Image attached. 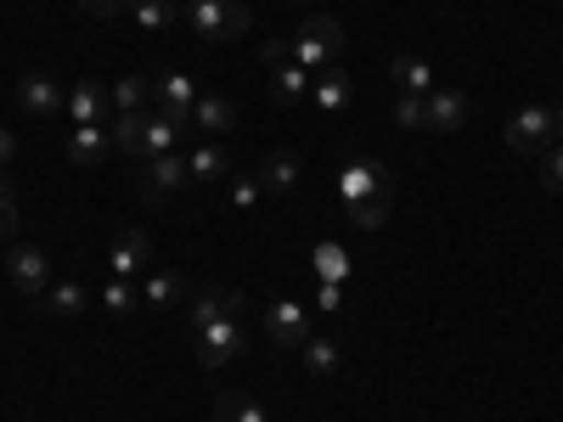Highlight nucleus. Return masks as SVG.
Masks as SVG:
<instances>
[{
	"label": "nucleus",
	"instance_id": "obj_1",
	"mask_svg": "<svg viewBox=\"0 0 563 422\" xmlns=\"http://www.w3.org/2000/svg\"><path fill=\"white\" fill-rule=\"evenodd\" d=\"M339 203L350 209V220H355L361 231H378V225L389 220V203H395V180H389V169H384L378 158H355V164H344V175H339Z\"/></svg>",
	"mask_w": 563,
	"mask_h": 422
},
{
	"label": "nucleus",
	"instance_id": "obj_2",
	"mask_svg": "<svg viewBox=\"0 0 563 422\" xmlns=\"http://www.w3.org/2000/svg\"><path fill=\"white\" fill-rule=\"evenodd\" d=\"M180 135H186V124H175V119H164V113H153V108H147V113H119V119H113V147L130 153V158L175 153Z\"/></svg>",
	"mask_w": 563,
	"mask_h": 422
},
{
	"label": "nucleus",
	"instance_id": "obj_3",
	"mask_svg": "<svg viewBox=\"0 0 563 422\" xmlns=\"http://www.w3.org/2000/svg\"><path fill=\"white\" fill-rule=\"evenodd\" d=\"M180 23H192V34L198 40H209V45H220V40H238V34H249V7L243 0H186L180 7Z\"/></svg>",
	"mask_w": 563,
	"mask_h": 422
},
{
	"label": "nucleus",
	"instance_id": "obj_4",
	"mask_svg": "<svg viewBox=\"0 0 563 422\" xmlns=\"http://www.w3.org/2000/svg\"><path fill=\"white\" fill-rule=\"evenodd\" d=\"M260 57H265V68H271V97H276V102H305V97H310L316 74L299 68L294 40H288V45H282V40H265V45H260Z\"/></svg>",
	"mask_w": 563,
	"mask_h": 422
},
{
	"label": "nucleus",
	"instance_id": "obj_5",
	"mask_svg": "<svg viewBox=\"0 0 563 422\" xmlns=\"http://www.w3.org/2000/svg\"><path fill=\"white\" fill-rule=\"evenodd\" d=\"M339 52H344V23H339V18H310V23L299 29V40H294V57H299V68H310V74L333 68Z\"/></svg>",
	"mask_w": 563,
	"mask_h": 422
},
{
	"label": "nucleus",
	"instance_id": "obj_6",
	"mask_svg": "<svg viewBox=\"0 0 563 422\" xmlns=\"http://www.w3.org/2000/svg\"><path fill=\"white\" fill-rule=\"evenodd\" d=\"M507 147L512 153H547L552 147V108L547 102H530L507 119Z\"/></svg>",
	"mask_w": 563,
	"mask_h": 422
},
{
	"label": "nucleus",
	"instance_id": "obj_7",
	"mask_svg": "<svg viewBox=\"0 0 563 422\" xmlns=\"http://www.w3.org/2000/svg\"><path fill=\"white\" fill-rule=\"evenodd\" d=\"M186 180H192V164H186V153H158V158H147V175H141V198L164 203V198L180 192Z\"/></svg>",
	"mask_w": 563,
	"mask_h": 422
},
{
	"label": "nucleus",
	"instance_id": "obj_8",
	"mask_svg": "<svg viewBox=\"0 0 563 422\" xmlns=\"http://www.w3.org/2000/svg\"><path fill=\"white\" fill-rule=\"evenodd\" d=\"M231 355H243V321L238 315H225V321H214V326H203V333H198V360L209 371L225 366Z\"/></svg>",
	"mask_w": 563,
	"mask_h": 422
},
{
	"label": "nucleus",
	"instance_id": "obj_9",
	"mask_svg": "<svg viewBox=\"0 0 563 422\" xmlns=\"http://www.w3.org/2000/svg\"><path fill=\"white\" fill-rule=\"evenodd\" d=\"M265 333H271V344H282V349H299V344L310 338V315H305V304L276 299V304L265 310Z\"/></svg>",
	"mask_w": 563,
	"mask_h": 422
},
{
	"label": "nucleus",
	"instance_id": "obj_10",
	"mask_svg": "<svg viewBox=\"0 0 563 422\" xmlns=\"http://www.w3.org/2000/svg\"><path fill=\"white\" fill-rule=\"evenodd\" d=\"M192 108H198V90H192V79H186V74H164L153 85V113H164L175 124H192Z\"/></svg>",
	"mask_w": 563,
	"mask_h": 422
},
{
	"label": "nucleus",
	"instance_id": "obj_11",
	"mask_svg": "<svg viewBox=\"0 0 563 422\" xmlns=\"http://www.w3.org/2000/svg\"><path fill=\"white\" fill-rule=\"evenodd\" d=\"M18 102H23V113H34V119H57V113H68V97L57 90L52 74H29V79L18 85Z\"/></svg>",
	"mask_w": 563,
	"mask_h": 422
},
{
	"label": "nucleus",
	"instance_id": "obj_12",
	"mask_svg": "<svg viewBox=\"0 0 563 422\" xmlns=\"http://www.w3.org/2000/svg\"><path fill=\"white\" fill-rule=\"evenodd\" d=\"M147 259H153V237H147V231H124V237L113 243V254H108L113 276H124V281L147 276Z\"/></svg>",
	"mask_w": 563,
	"mask_h": 422
},
{
	"label": "nucleus",
	"instance_id": "obj_13",
	"mask_svg": "<svg viewBox=\"0 0 563 422\" xmlns=\"http://www.w3.org/2000/svg\"><path fill=\"white\" fill-rule=\"evenodd\" d=\"M310 102H316L321 113H350V108H355V79H350L344 68H321L316 85H310Z\"/></svg>",
	"mask_w": 563,
	"mask_h": 422
},
{
	"label": "nucleus",
	"instance_id": "obj_14",
	"mask_svg": "<svg viewBox=\"0 0 563 422\" xmlns=\"http://www.w3.org/2000/svg\"><path fill=\"white\" fill-rule=\"evenodd\" d=\"M7 265H12V281H18L23 293H45V288H52V265H45L40 248L12 243V248H7Z\"/></svg>",
	"mask_w": 563,
	"mask_h": 422
},
{
	"label": "nucleus",
	"instance_id": "obj_15",
	"mask_svg": "<svg viewBox=\"0 0 563 422\" xmlns=\"http://www.w3.org/2000/svg\"><path fill=\"white\" fill-rule=\"evenodd\" d=\"M108 90H102V79H79L74 90H68V119L74 124H102V113H108Z\"/></svg>",
	"mask_w": 563,
	"mask_h": 422
},
{
	"label": "nucleus",
	"instance_id": "obj_16",
	"mask_svg": "<svg viewBox=\"0 0 563 422\" xmlns=\"http://www.w3.org/2000/svg\"><path fill=\"white\" fill-rule=\"evenodd\" d=\"M180 299H186V281L175 270H147L141 276V304L147 310H175Z\"/></svg>",
	"mask_w": 563,
	"mask_h": 422
},
{
	"label": "nucleus",
	"instance_id": "obj_17",
	"mask_svg": "<svg viewBox=\"0 0 563 422\" xmlns=\"http://www.w3.org/2000/svg\"><path fill=\"white\" fill-rule=\"evenodd\" d=\"M462 119H467V97H462V90H429V130L451 135V130H462Z\"/></svg>",
	"mask_w": 563,
	"mask_h": 422
},
{
	"label": "nucleus",
	"instance_id": "obj_18",
	"mask_svg": "<svg viewBox=\"0 0 563 422\" xmlns=\"http://www.w3.org/2000/svg\"><path fill=\"white\" fill-rule=\"evenodd\" d=\"M113 147V135H102V124H74V135H68V158L74 164H102V153Z\"/></svg>",
	"mask_w": 563,
	"mask_h": 422
},
{
	"label": "nucleus",
	"instance_id": "obj_19",
	"mask_svg": "<svg viewBox=\"0 0 563 422\" xmlns=\"http://www.w3.org/2000/svg\"><path fill=\"white\" fill-rule=\"evenodd\" d=\"M225 315H243V293H203V299L192 304V338L203 333V326L225 321Z\"/></svg>",
	"mask_w": 563,
	"mask_h": 422
},
{
	"label": "nucleus",
	"instance_id": "obj_20",
	"mask_svg": "<svg viewBox=\"0 0 563 422\" xmlns=\"http://www.w3.org/2000/svg\"><path fill=\"white\" fill-rule=\"evenodd\" d=\"M192 124H198V130H209V135L238 130V102H225V97H198V108H192Z\"/></svg>",
	"mask_w": 563,
	"mask_h": 422
},
{
	"label": "nucleus",
	"instance_id": "obj_21",
	"mask_svg": "<svg viewBox=\"0 0 563 422\" xmlns=\"http://www.w3.org/2000/svg\"><path fill=\"white\" fill-rule=\"evenodd\" d=\"M192 180H225L231 169H238V158H231V147H220V141H209V147H192Z\"/></svg>",
	"mask_w": 563,
	"mask_h": 422
},
{
	"label": "nucleus",
	"instance_id": "obj_22",
	"mask_svg": "<svg viewBox=\"0 0 563 422\" xmlns=\"http://www.w3.org/2000/svg\"><path fill=\"white\" fill-rule=\"evenodd\" d=\"M260 186H265V192H294V186H299V158L294 153H271L265 164H260Z\"/></svg>",
	"mask_w": 563,
	"mask_h": 422
},
{
	"label": "nucleus",
	"instance_id": "obj_23",
	"mask_svg": "<svg viewBox=\"0 0 563 422\" xmlns=\"http://www.w3.org/2000/svg\"><path fill=\"white\" fill-rule=\"evenodd\" d=\"M130 12H135V23L147 29V34H169V29L180 23L175 0H130Z\"/></svg>",
	"mask_w": 563,
	"mask_h": 422
},
{
	"label": "nucleus",
	"instance_id": "obj_24",
	"mask_svg": "<svg viewBox=\"0 0 563 422\" xmlns=\"http://www.w3.org/2000/svg\"><path fill=\"white\" fill-rule=\"evenodd\" d=\"M395 85L406 90V97H429V90H434V68L422 57H395Z\"/></svg>",
	"mask_w": 563,
	"mask_h": 422
},
{
	"label": "nucleus",
	"instance_id": "obj_25",
	"mask_svg": "<svg viewBox=\"0 0 563 422\" xmlns=\"http://www.w3.org/2000/svg\"><path fill=\"white\" fill-rule=\"evenodd\" d=\"M113 108H119V113H147V108H153V85L141 79V74L119 79V85H113Z\"/></svg>",
	"mask_w": 563,
	"mask_h": 422
},
{
	"label": "nucleus",
	"instance_id": "obj_26",
	"mask_svg": "<svg viewBox=\"0 0 563 422\" xmlns=\"http://www.w3.org/2000/svg\"><path fill=\"white\" fill-rule=\"evenodd\" d=\"M299 349H305V371H310V378H333V371H339V344L333 338H305Z\"/></svg>",
	"mask_w": 563,
	"mask_h": 422
},
{
	"label": "nucleus",
	"instance_id": "obj_27",
	"mask_svg": "<svg viewBox=\"0 0 563 422\" xmlns=\"http://www.w3.org/2000/svg\"><path fill=\"white\" fill-rule=\"evenodd\" d=\"M214 422H265V406L249 395H220L214 400Z\"/></svg>",
	"mask_w": 563,
	"mask_h": 422
},
{
	"label": "nucleus",
	"instance_id": "obj_28",
	"mask_svg": "<svg viewBox=\"0 0 563 422\" xmlns=\"http://www.w3.org/2000/svg\"><path fill=\"white\" fill-rule=\"evenodd\" d=\"M225 198H231V209H238V214H254L260 198H265V186H260V175H231L225 180Z\"/></svg>",
	"mask_w": 563,
	"mask_h": 422
},
{
	"label": "nucleus",
	"instance_id": "obj_29",
	"mask_svg": "<svg viewBox=\"0 0 563 422\" xmlns=\"http://www.w3.org/2000/svg\"><path fill=\"white\" fill-rule=\"evenodd\" d=\"M45 304L57 315H79L90 304V293H85V281H57V288H45Z\"/></svg>",
	"mask_w": 563,
	"mask_h": 422
},
{
	"label": "nucleus",
	"instance_id": "obj_30",
	"mask_svg": "<svg viewBox=\"0 0 563 422\" xmlns=\"http://www.w3.org/2000/svg\"><path fill=\"white\" fill-rule=\"evenodd\" d=\"M310 259H316V276H321V281H344V276H350V254H344L339 243H316Z\"/></svg>",
	"mask_w": 563,
	"mask_h": 422
},
{
	"label": "nucleus",
	"instance_id": "obj_31",
	"mask_svg": "<svg viewBox=\"0 0 563 422\" xmlns=\"http://www.w3.org/2000/svg\"><path fill=\"white\" fill-rule=\"evenodd\" d=\"M102 304H108L113 315H130V310L141 304V281H124V276H113L108 288H102Z\"/></svg>",
	"mask_w": 563,
	"mask_h": 422
},
{
	"label": "nucleus",
	"instance_id": "obj_32",
	"mask_svg": "<svg viewBox=\"0 0 563 422\" xmlns=\"http://www.w3.org/2000/svg\"><path fill=\"white\" fill-rule=\"evenodd\" d=\"M395 119H400L406 130H429V97H406V90H400V102H395Z\"/></svg>",
	"mask_w": 563,
	"mask_h": 422
},
{
	"label": "nucleus",
	"instance_id": "obj_33",
	"mask_svg": "<svg viewBox=\"0 0 563 422\" xmlns=\"http://www.w3.org/2000/svg\"><path fill=\"white\" fill-rule=\"evenodd\" d=\"M12 231H18V203H12V186L0 180V248H12Z\"/></svg>",
	"mask_w": 563,
	"mask_h": 422
},
{
	"label": "nucleus",
	"instance_id": "obj_34",
	"mask_svg": "<svg viewBox=\"0 0 563 422\" xmlns=\"http://www.w3.org/2000/svg\"><path fill=\"white\" fill-rule=\"evenodd\" d=\"M541 186H547V192H563V147L541 153Z\"/></svg>",
	"mask_w": 563,
	"mask_h": 422
},
{
	"label": "nucleus",
	"instance_id": "obj_35",
	"mask_svg": "<svg viewBox=\"0 0 563 422\" xmlns=\"http://www.w3.org/2000/svg\"><path fill=\"white\" fill-rule=\"evenodd\" d=\"M316 304H321L327 315L344 310V281H321V288H316Z\"/></svg>",
	"mask_w": 563,
	"mask_h": 422
},
{
	"label": "nucleus",
	"instance_id": "obj_36",
	"mask_svg": "<svg viewBox=\"0 0 563 422\" xmlns=\"http://www.w3.org/2000/svg\"><path fill=\"white\" fill-rule=\"evenodd\" d=\"M79 7L90 12V18H113V12H124L130 0H79Z\"/></svg>",
	"mask_w": 563,
	"mask_h": 422
},
{
	"label": "nucleus",
	"instance_id": "obj_37",
	"mask_svg": "<svg viewBox=\"0 0 563 422\" xmlns=\"http://www.w3.org/2000/svg\"><path fill=\"white\" fill-rule=\"evenodd\" d=\"M12 158H18V135H12V130H0V169H7Z\"/></svg>",
	"mask_w": 563,
	"mask_h": 422
},
{
	"label": "nucleus",
	"instance_id": "obj_38",
	"mask_svg": "<svg viewBox=\"0 0 563 422\" xmlns=\"http://www.w3.org/2000/svg\"><path fill=\"white\" fill-rule=\"evenodd\" d=\"M552 147H563V108H552Z\"/></svg>",
	"mask_w": 563,
	"mask_h": 422
},
{
	"label": "nucleus",
	"instance_id": "obj_39",
	"mask_svg": "<svg viewBox=\"0 0 563 422\" xmlns=\"http://www.w3.org/2000/svg\"><path fill=\"white\" fill-rule=\"evenodd\" d=\"M175 7H186V0H175Z\"/></svg>",
	"mask_w": 563,
	"mask_h": 422
}]
</instances>
